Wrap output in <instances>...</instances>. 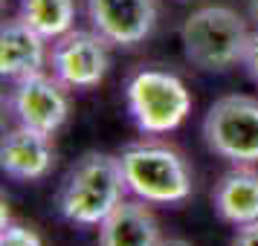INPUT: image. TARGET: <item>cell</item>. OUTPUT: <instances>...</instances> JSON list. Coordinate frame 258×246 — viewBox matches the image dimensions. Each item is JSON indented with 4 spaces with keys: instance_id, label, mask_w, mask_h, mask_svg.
<instances>
[{
    "instance_id": "obj_1",
    "label": "cell",
    "mask_w": 258,
    "mask_h": 246,
    "mask_svg": "<svg viewBox=\"0 0 258 246\" xmlns=\"http://www.w3.org/2000/svg\"><path fill=\"white\" fill-rule=\"evenodd\" d=\"M125 174L119 156L87 151L70 165L55 194V209L67 223L99 226L125 200Z\"/></svg>"
},
{
    "instance_id": "obj_2",
    "label": "cell",
    "mask_w": 258,
    "mask_h": 246,
    "mask_svg": "<svg viewBox=\"0 0 258 246\" xmlns=\"http://www.w3.org/2000/svg\"><path fill=\"white\" fill-rule=\"evenodd\" d=\"M249 35L246 21L229 6L195 9L180 26L183 55L203 72H226L235 64H244Z\"/></svg>"
},
{
    "instance_id": "obj_3",
    "label": "cell",
    "mask_w": 258,
    "mask_h": 246,
    "mask_svg": "<svg viewBox=\"0 0 258 246\" xmlns=\"http://www.w3.org/2000/svg\"><path fill=\"white\" fill-rule=\"evenodd\" d=\"M119 165L125 174V186L134 197L145 203H183L191 194V168L168 145H128L119 153Z\"/></svg>"
},
{
    "instance_id": "obj_4",
    "label": "cell",
    "mask_w": 258,
    "mask_h": 246,
    "mask_svg": "<svg viewBox=\"0 0 258 246\" xmlns=\"http://www.w3.org/2000/svg\"><path fill=\"white\" fill-rule=\"evenodd\" d=\"M125 102L134 125L151 136L177 130L191 110L183 78L165 70H137L125 84Z\"/></svg>"
},
{
    "instance_id": "obj_5",
    "label": "cell",
    "mask_w": 258,
    "mask_h": 246,
    "mask_svg": "<svg viewBox=\"0 0 258 246\" xmlns=\"http://www.w3.org/2000/svg\"><path fill=\"white\" fill-rule=\"evenodd\" d=\"M203 142L215 156L232 165L258 162V99L221 96L203 119Z\"/></svg>"
},
{
    "instance_id": "obj_6",
    "label": "cell",
    "mask_w": 258,
    "mask_h": 246,
    "mask_svg": "<svg viewBox=\"0 0 258 246\" xmlns=\"http://www.w3.org/2000/svg\"><path fill=\"white\" fill-rule=\"evenodd\" d=\"M105 38L96 29H70L52 44V75L70 90H90L105 81L107 67H110V52H107Z\"/></svg>"
},
{
    "instance_id": "obj_7",
    "label": "cell",
    "mask_w": 258,
    "mask_h": 246,
    "mask_svg": "<svg viewBox=\"0 0 258 246\" xmlns=\"http://www.w3.org/2000/svg\"><path fill=\"white\" fill-rule=\"evenodd\" d=\"M67 90L70 87H64L55 75H47V72L18 78L9 90V113L18 125L52 136L70 116Z\"/></svg>"
},
{
    "instance_id": "obj_8",
    "label": "cell",
    "mask_w": 258,
    "mask_h": 246,
    "mask_svg": "<svg viewBox=\"0 0 258 246\" xmlns=\"http://www.w3.org/2000/svg\"><path fill=\"white\" fill-rule=\"evenodd\" d=\"M87 18L110 47H137L157 26V0H87Z\"/></svg>"
},
{
    "instance_id": "obj_9",
    "label": "cell",
    "mask_w": 258,
    "mask_h": 246,
    "mask_svg": "<svg viewBox=\"0 0 258 246\" xmlns=\"http://www.w3.org/2000/svg\"><path fill=\"white\" fill-rule=\"evenodd\" d=\"M52 165H55V148H52V139L47 133H38V130L18 125L3 136L0 168L6 171V177L35 183L52 171Z\"/></svg>"
},
{
    "instance_id": "obj_10",
    "label": "cell",
    "mask_w": 258,
    "mask_h": 246,
    "mask_svg": "<svg viewBox=\"0 0 258 246\" xmlns=\"http://www.w3.org/2000/svg\"><path fill=\"white\" fill-rule=\"evenodd\" d=\"M44 64H47V38L38 35L21 18L6 21L0 29V75L18 81L44 72Z\"/></svg>"
},
{
    "instance_id": "obj_11",
    "label": "cell",
    "mask_w": 258,
    "mask_h": 246,
    "mask_svg": "<svg viewBox=\"0 0 258 246\" xmlns=\"http://www.w3.org/2000/svg\"><path fill=\"white\" fill-rule=\"evenodd\" d=\"M160 223L145 200H122L99 223V246H157Z\"/></svg>"
},
{
    "instance_id": "obj_12",
    "label": "cell",
    "mask_w": 258,
    "mask_h": 246,
    "mask_svg": "<svg viewBox=\"0 0 258 246\" xmlns=\"http://www.w3.org/2000/svg\"><path fill=\"white\" fill-rule=\"evenodd\" d=\"M215 211L229 226H246L258 220V168L252 165H235L232 171L218 180L212 194Z\"/></svg>"
},
{
    "instance_id": "obj_13",
    "label": "cell",
    "mask_w": 258,
    "mask_h": 246,
    "mask_svg": "<svg viewBox=\"0 0 258 246\" xmlns=\"http://www.w3.org/2000/svg\"><path fill=\"white\" fill-rule=\"evenodd\" d=\"M21 21L47 41H58L73 29L76 0H21Z\"/></svg>"
},
{
    "instance_id": "obj_14",
    "label": "cell",
    "mask_w": 258,
    "mask_h": 246,
    "mask_svg": "<svg viewBox=\"0 0 258 246\" xmlns=\"http://www.w3.org/2000/svg\"><path fill=\"white\" fill-rule=\"evenodd\" d=\"M0 246H44L35 229L21 226V223H3V234H0Z\"/></svg>"
},
{
    "instance_id": "obj_15",
    "label": "cell",
    "mask_w": 258,
    "mask_h": 246,
    "mask_svg": "<svg viewBox=\"0 0 258 246\" xmlns=\"http://www.w3.org/2000/svg\"><path fill=\"white\" fill-rule=\"evenodd\" d=\"M244 70L249 72L252 81H258V29L249 35V47H246V55H244Z\"/></svg>"
},
{
    "instance_id": "obj_16",
    "label": "cell",
    "mask_w": 258,
    "mask_h": 246,
    "mask_svg": "<svg viewBox=\"0 0 258 246\" xmlns=\"http://www.w3.org/2000/svg\"><path fill=\"white\" fill-rule=\"evenodd\" d=\"M229 246H258V220L246 223V226H238V232H235Z\"/></svg>"
},
{
    "instance_id": "obj_17",
    "label": "cell",
    "mask_w": 258,
    "mask_h": 246,
    "mask_svg": "<svg viewBox=\"0 0 258 246\" xmlns=\"http://www.w3.org/2000/svg\"><path fill=\"white\" fill-rule=\"evenodd\" d=\"M157 246H191V243H188L186 237H163Z\"/></svg>"
},
{
    "instance_id": "obj_18",
    "label": "cell",
    "mask_w": 258,
    "mask_h": 246,
    "mask_svg": "<svg viewBox=\"0 0 258 246\" xmlns=\"http://www.w3.org/2000/svg\"><path fill=\"white\" fill-rule=\"evenodd\" d=\"M249 18H252L255 26H258V0H249Z\"/></svg>"
}]
</instances>
